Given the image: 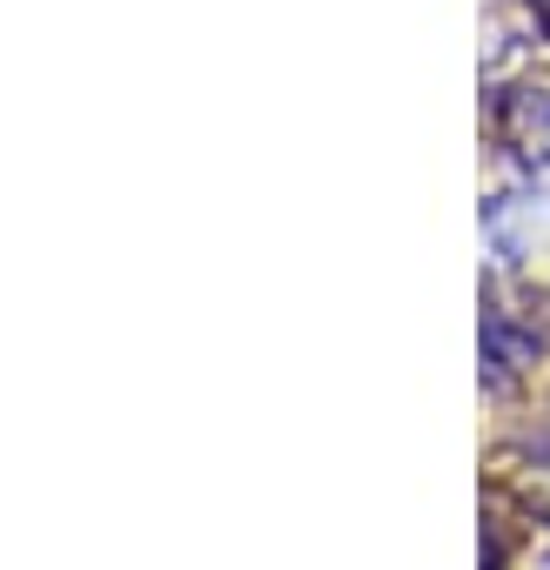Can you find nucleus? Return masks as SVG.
<instances>
[{
	"instance_id": "nucleus-2",
	"label": "nucleus",
	"mask_w": 550,
	"mask_h": 570,
	"mask_svg": "<svg viewBox=\"0 0 550 570\" xmlns=\"http://www.w3.org/2000/svg\"><path fill=\"white\" fill-rule=\"evenodd\" d=\"M530 356H537V336H530V330H517L510 316H490V323H483V376H490L497 390H503Z\"/></svg>"
},
{
	"instance_id": "nucleus-3",
	"label": "nucleus",
	"mask_w": 550,
	"mask_h": 570,
	"mask_svg": "<svg viewBox=\"0 0 550 570\" xmlns=\"http://www.w3.org/2000/svg\"><path fill=\"white\" fill-rule=\"evenodd\" d=\"M523 8H530V28L550 41V0H523Z\"/></svg>"
},
{
	"instance_id": "nucleus-4",
	"label": "nucleus",
	"mask_w": 550,
	"mask_h": 570,
	"mask_svg": "<svg viewBox=\"0 0 550 570\" xmlns=\"http://www.w3.org/2000/svg\"><path fill=\"white\" fill-rule=\"evenodd\" d=\"M543 450H550V416H543Z\"/></svg>"
},
{
	"instance_id": "nucleus-1",
	"label": "nucleus",
	"mask_w": 550,
	"mask_h": 570,
	"mask_svg": "<svg viewBox=\"0 0 550 570\" xmlns=\"http://www.w3.org/2000/svg\"><path fill=\"white\" fill-rule=\"evenodd\" d=\"M497 135L523 168H550V88H510L497 101Z\"/></svg>"
}]
</instances>
